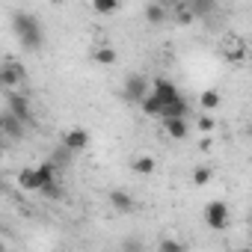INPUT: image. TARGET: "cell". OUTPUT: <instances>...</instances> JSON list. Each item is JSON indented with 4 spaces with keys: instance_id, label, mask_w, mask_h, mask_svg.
Segmentation results:
<instances>
[{
    "instance_id": "cell-1",
    "label": "cell",
    "mask_w": 252,
    "mask_h": 252,
    "mask_svg": "<svg viewBox=\"0 0 252 252\" xmlns=\"http://www.w3.org/2000/svg\"><path fill=\"white\" fill-rule=\"evenodd\" d=\"M12 30H15L21 48H27V51H39V48L45 45L42 24H39V18L30 15V12H15V15H12Z\"/></svg>"
},
{
    "instance_id": "cell-2",
    "label": "cell",
    "mask_w": 252,
    "mask_h": 252,
    "mask_svg": "<svg viewBox=\"0 0 252 252\" xmlns=\"http://www.w3.org/2000/svg\"><path fill=\"white\" fill-rule=\"evenodd\" d=\"M205 222H208V228H214V231L228 228V205L220 202V199L208 202V205H205Z\"/></svg>"
},
{
    "instance_id": "cell-3",
    "label": "cell",
    "mask_w": 252,
    "mask_h": 252,
    "mask_svg": "<svg viewBox=\"0 0 252 252\" xmlns=\"http://www.w3.org/2000/svg\"><path fill=\"white\" fill-rule=\"evenodd\" d=\"M0 83H3V89H12L15 92L24 83V65L15 63V60L3 63V65H0Z\"/></svg>"
},
{
    "instance_id": "cell-4",
    "label": "cell",
    "mask_w": 252,
    "mask_h": 252,
    "mask_svg": "<svg viewBox=\"0 0 252 252\" xmlns=\"http://www.w3.org/2000/svg\"><path fill=\"white\" fill-rule=\"evenodd\" d=\"M152 95L166 107V104H172V101H178L181 98V92H178V86L172 83V80H166V77H158L155 83H152Z\"/></svg>"
},
{
    "instance_id": "cell-5",
    "label": "cell",
    "mask_w": 252,
    "mask_h": 252,
    "mask_svg": "<svg viewBox=\"0 0 252 252\" xmlns=\"http://www.w3.org/2000/svg\"><path fill=\"white\" fill-rule=\"evenodd\" d=\"M149 92H152V83L143 74H134V77H128V83H125V98H128V101H137L140 104Z\"/></svg>"
},
{
    "instance_id": "cell-6",
    "label": "cell",
    "mask_w": 252,
    "mask_h": 252,
    "mask_svg": "<svg viewBox=\"0 0 252 252\" xmlns=\"http://www.w3.org/2000/svg\"><path fill=\"white\" fill-rule=\"evenodd\" d=\"M9 116H15L21 125H30V122H33V113H30V101H27V95H18V92L9 95Z\"/></svg>"
},
{
    "instance_id": "cell-7",
    "label": "cell",
    "mask_w": 252,
    "mask_h": 252,
    "mask_svg": "<svg viewBox=\"0 0 252 252\" xmlns=\"http://www.w3.org/2000/svg\"><path fill=\"white\" fill-rule=\"evenodd\" d=\"M63 146H65L68 152H83V149L89 146V131H86V128H71V131H65V134H63Z\"/></svg>"
},
{
    "instance_id": "cell-8",
    "label": "cell",
    "mask_w": 252,
    "mask_h": 252,
    "mask_svg": "<svg viewBox=\"0 0 252 252\" xmlns=\"http://www.w3.org/2000/svg\"><path fill=\"white\" fill-rule=\"evenodd\" d=\"M163 131H166V137L169 140H187V134H190V128H187V119H163Z\"/></svg>"
},
{
    "instance_id": "cell-9",
    "label": "cell",
    "mask_w": 252,
    "mask_h": 252,
    "mask_svg": "<svg viewBox=\"0 0 252 252\" xmlns=\"http://www.w3.org/2000/svg\"><path fill=\"white\" fill-rule=\"evenodd\" d=\"M110 205H113L119 214H131V211H134V199L125 193V190H110Z\"/></svg>"
},
{
    "instance_id": "cell-10",
    "label": "cell",
    "mask_w": 252,
    "mask_h": 252,
    "mask_svg": "<svg viewBox=\"0 0 252 252\" xmlns=\"http://www.w3.org/2000/svg\"><path fill=\"white\" fill-rule=\"evenodd\" d=\"M187 113H190V107H187V101L181 95L178 101H172V104H166L160 110V119H187Z\"/></svg>"
},
{
    "instance_id": "cell-11",
    "label": "cell",
    "mask_w": 252,
    "mask_h": 252,
    "mask_svg": "<svg viewBox=\"0 0 252 252\" xmlns=\"http://www.w3.org/2000/svg\"><path fill=\"white\" fill-rule=\"evenodd\" d=\"M131 169H134L137 175H152V172L158 169V160H155L152 155H140V158L131 160Z\"/></svg>"
},
{
    "instance_id": "cell-12",
    "label": "cell",
    "mask_w": 252,
    "mask_h": 252,
    "mask_svg": "<svg viewBox=\"0 0 252 252\" xmlns=\"http://www.w3.org/2000/svg\"><path fill=\"white\" fill-rule=\"evenodd\" d=\"M51 181H57V175H54V163H39L36 166V187L42 190L45 184H51ZM36 190V193H39Z\"/></svg>"
},
{
    "instance_id": "cell-13",
    "label": "cell",
    "mask_w": 252,
    "mask_h": 252,
    "mask_svg": "<svg viewBox=\"0 0 252 252\" xmlns=\"http://www.w3.org/2000/svg\"><path fill=\"white\" fill-rule=\"evenodd\" d=\"M140 107H143V113H146V116H152V119H160V110H163V104H160V101H158L152 92H149V95L140 101Z\"/></svg>"
},
{
    "instance_id": "cell-14",
    "label": "cell",
    "mask_w": 252,
    "mask_h": 252,
    "mask_svg": "<svg viewBox=\"0 0 252 252\" xmlns=\"http://www.w3.org/2000/svg\"><path fill=\"white\" fill-rule=\"evenodd\" d=\"M18 187L21 190H39L36 187V166H24L18 172Z\"/></svg>"
},
{
    "instance_id": "cell-15",
    "label": "cell",
    "mask_w": 252,
    "mask_h": 252,
    "mask_svg": "<svg viewBox=\"0 0 252 252\" xmlns=\"http://www.w3.org/2000/svg\"><path fill=\"white\" fill-rule=\"evenodd\" d=\"M92 60H95L98 65H113V63H116V51H113L110 45H101V48H95Z\"/></svg>"
},
{
    "instance_id": "cell-16",
    "label": "cell",
    "mask_w": 252,
    "mask_h": 252,
    "mask_svg": "<svg viewBox=\"0 0 252 252\" xmlns=\"http://www.w3.org/2000/svg\"><path fill=\"white\" fill-rule=\"evenodd\" d=\"M146 21H149V24H163V21H166V9H163L160 3H149V6H146Z\"/></svg>"
},
{
    "instance_id": "cell-17",
    "label": "cell",
    "mask_w": 252,
    "mask_h": 252,
    "mask_svg": "<svg viewBox=\"0 0 252 252\" xmlns=\"http://www.w3.org/2000/svg\"><path fill=\"white\" fill-rule=\"evenodd\" d=\"M220 101H222V98H220V92H217V89H205V92L199 95L202 110H217V107H220Z\"/></svg>"
},
{
    "instance_id": "cell-18",
    "label": "cell",
    "mask_w": 252,
    "mask_h": 252,
    "mask_svg": "<svg viewBox=\"0 0 252 252\" xmlns=\"http://www.w3.org/2000/svg\"><path fill=\"white\" fill-rule=\"evenodd\" d=\"M158 252H187V249H184L181 240H175V237H163V240L158 243Z\"/></svg>"
},
{
    "instance_id": "cell-19",
    "label": "cell",
    "mask_w": 252,
    "mask_h": 252,
    "mask_svg": "<svg viewBox=\"0 0 252 252\" xmlns=\"http://www.w3.org/2000/svg\"><path fill=\"white\" fill-rule=\"evenodd\" d=\"M92 9H95L98 15H113V12L119 9V3H116V0H95Z\"/></svg>"
},
{
    "instance_id": "cell-20",
    "label": "cell",
    "mask_w": 252,
    "mask_h": 252,
    "mask_svg": "<svg viewBox=\"0 0 252 252\" xmlns=\"http://www.w3.org/2000/svg\"><path fill=\"white\" fill-rule=\"evenodd\" d=\"M175 18H178V24H193V21H196V15H193L190 3H181V6H175Z\"/></svg>"
},
{
    "instance_id": "cell-21",
    "label": "cell",
    "mask_w": 252,
    "mask_h": 252,
    "mask_svg": "<svg viewBox=\"0 0 252 252\" xmlns=\"http://www.w3.org/2000/svg\"><path fill=\"white\" fill-rule=\"evenodd\" d=\"M211 175H214L211 166H196V169H193V184H196V187H205V184L211 181Z\"/></svg>"
},
{
    "instance_id": "cell-22",
    "label": "cell",
    "mask_w": 252,
    "mask_h": 252,
    "mask_svg": "<svg viewBox=\"0 0 252 252\" xmlns=\"http://www.w3.org/2000/svg\"><path fill=\"white\" fill-rule=\"evenodd\" d=\"M3 119H6V128H3V134H12V137H21V134H24V128H21V122H18L15 116H9V113H6Z\"/></svg>"
},
{
    "instance_id": "cell-23",
    "label": "cell",
    "mask_w": 252,
    "mask_h": 252,
    "mask_svg": "<svg viewBox=\"0 0 252 252\" xmlns=\"http://www.w3.org/2000/svg\"><path fill=\"white\" fill-rule=\"evenodd\" d=\"M196 128H199V131H202V134H205V137H208V134H211V131H214V128H217V119H214V116H208V113H205V116H202V119H196Z\"/></svg>"
},
{
    "instance_id": "cell-24",
    "label": "cell",
    "mask_w": 252,
    "mask_h": 252,
    "mask_svg": "<svg viewBox=\"0 0 252 252\" xmlns=\"http://www.w3.org/2000/svg\"><path fill=\"white\" fill-rule=\"evenodd\" d=\"M39 193H42V196H48V199H63V190H60V184H57V181L45 184V187H42Z\"/></svg>"
},
{
    "instance_id": "cell-25",
    "label": "cell",
    "mask_w": 252,
    "mask_h": 252,
    "mask_svg": "<svg viewBox=\"0 0 252 252\" xmlns=\"http://www.w3.org/2000/svg\"><path fill=\"white\" fill-rule=\"evenodd\" d=\"M243 57H246V51H243V48H234V51H225V60H228V63H240Z\"/></svg>"
},
{
    "instance_id": "cell-26",
    "label": "cell",
    "mask_w": 252,
    "mask_h": 252,
    "mask_svg": "<svg viewBox=\"0 0 252 252\" xmlns=\"http://www.w3.org/2000/svg\"><path fill=\"white\" fill-rule=\"evenodd\" d=\"M211 143H214L211 137H202V143H199V149H202V152H208V149H211Z\"/></svg>"
},
{
    "instance_id": "cell-27",
    "label": "cell",
    "mask_w": 252,
    "mask_h": 252,
    "mask_svg": "<svg viewBox=\"0 0 252 252\" xmlns=\"http://www.w3.org/2000/svg\"><path fill=\"white\" fill-rule=\"evenodd\" d=\"M125 249H128V252H140V243H134V240H128V243H125Z\"/></svg>"
},
{
    "instance_id": "cell-28",
    "label": "cell",
    "mask_w": 252,
    "mask_h": 252,
    "mask_svg": "<svg viewBox=\"0 0 252 252\" xmlns=\"http://www.w3.org/2000/svg\"><path fill=\"white\" fill-rule=\"evenodd\" d=\"M3 128H6V119H3V113H0V134H3Z\"/></svg>"
},
{
    "instance_id": "cell-29",
    "label": "cell",
    "mask_w": 252,
    "mask_h": 252,
    "mask_svg": "<svg viewBox=\"0 0 252 252\" xmlns=\"http://www.w3.org/2000/svg\"><path fill=\"white\" fill-rule=\"evenodd\" d=\"M237 252H252V249H249V246H243V249H237Z\"/></svg>"
},
{
    "instance_id": "cell-30",
    "label": "cell",
    "mask_w": 252,
    "mask_h": 252,
    "mask_svg": "<svg viewBox=\"0 0 252 252\" xmlns=\"http://www.w3.org/2000/svg\"><path fill=\"white\" fill-rule=\"evenodd\" d=\"M0 252H6V246H3V240H0Z\"/></svg>"
},
{
    "instance_id": "cell-31",
    "label": "cell",
    "mask_w": 252,
    "mask_h": 252,
    "mask_svg": "<svg viewBox=\"0 0 252 252\" xmlns=\"http://www.w3.org/2000/svg\"><path fill=\"white\" fill-rule=\"evenodd\" d=\"M0 190H3V181H0Z\"/></svg>"
},
{
    "instance_id": "cell-32",
    "label": "cell",
    "mask_w": 252,
    "mask_h": 252,
    "mask_svg": "<svg viewBox=\"0 0 252 252\" xmlns=\"http://www.w3.org/2000/svg\"><path fill=\"white\" fill-rule=\"evenodd\" d=\"M0 158H3V149H0Z\"/></svg>"
},
{
    "instance_id": "cell-33",
    "label": "cell",
    "mask_w": 252,
    "mask_h": 252,
    "mask_svg": "<svg viewBox=\"0 0 252 252\" xmlns=\"http://www.w3.org/2000/svg\"><path fill=\"white\" fill-rule=\"evenodd\" d=\"M0 89H3V83H0Z\"/></svg>"
}]
</instances>
